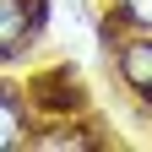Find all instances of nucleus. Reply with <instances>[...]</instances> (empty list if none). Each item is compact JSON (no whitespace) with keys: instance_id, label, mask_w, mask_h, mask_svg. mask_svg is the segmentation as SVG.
I'll return each mask as SVG.
<instances>
[{"instance_id":"f257e3e1","label":"nucleus","mask_w":152,"mask_h":152,"mask_svg":"<svg viewBox=\"0 0 152 152\" xmlns=\"http://www.w3.org/2000/svg\"><path fill=\"white\" fill-rule=\"evenodd\" d=\"M33 33V6L27 0H0V60H11Z\"/></svg>"},{"instance_id":"f03ea898","label":"nucleus","mask_w":152,"mask_h":152,"mask_svg":"<svg viewBox=\"0 0 152 152\" xmlns=\"http://www.w3.org/2000/svg\"><path fill=\"white\" fill-rule=\"evenodd\" d=\"M120 76H125V87L152 92V38H136L120 49Z\"/></svg>"},{"instance_id":"7ed1b4c3","label":"nucleus","mask_w":152,"mask_h":152,"mask_svg":"<svg viewBox=\"0 0 152 152\" xmlns=\"http://www.w3.org/2000/svg\"><path fill=\"white\" fill-rule=\"evenodd\" d=\"M22 141V103H16L11 87H0V152Z\"/></svg>"},{"instance_id":"20e7f679","label":"nucleus","mask_w":152,"mask_h":152,"mask_svg":"<svg viewBox=\"0 0 152 152\" xmlns=\"http://www.w3.org/2000/svg\"><path fill=\"white\" fill-rule=\"evenodd\" d=\"M120 6H125V16L136 27H152V0H120Z\"/></svg>"}]
</instances>
